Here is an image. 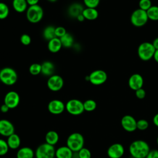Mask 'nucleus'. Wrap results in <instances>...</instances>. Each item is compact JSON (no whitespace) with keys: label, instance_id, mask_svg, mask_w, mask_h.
<instances>
[{"label":"nucleus","instance_id":"33","mask_svg":"<svg viewBox=\"0 0 158 158\" xmlns=\"http://www.w3.org/2000/svg\"><path fill=\"white\" fill-rule=\"evenodd\" d=\"M149 127L148 122L145 119H139L136 122V128L139 130H145Z\"/></svg>","mask_w":158,"mask_h":158},{"label":"nucleus","instance_id":"50","mask_svg":"<svg viewBox=\"0 0 158 158\" xmlns=\"http://www.w3.org/2000/svg\"><path fill=\"white\" fill-rule=\"evenodd\" d=\"M16 158H17V157H16Z\"/></svg>","mask_w":158,"mask_h":158},{"label":"nucleus","instance_id":"4","mask_svg":"<svg viewBox=\"0 0 158 158\" xmlns=\"http://www.w3.org/2000/svg\"><path fill=\"white\" fill-rule=\"evenodd\" d=\"M43 9L38 4L30 6L27 9L26 16L27 20L32 23H36L41 20L43 17Z\"/></svg>","mask_w":158,"mask_h":158},{"label":"nucleus","instance_id":"30","mask_svg":"<svg viewBox=\"0 0 158 158\" xmlns=\"http://www.w3.org/2000/svg\"><path fill=\"white\" fill-rule=\"evenodd\" d=\"M9 14V9L7 4L0 2V19H6Z\"/></svg>","mask_w":158,"mask_h":158},{"label":"nucleus","instance_id":"2","mask_svg":"<svg viewBox=\"0 0 158 158\" xmlns=\"http://www.w3.org/2000/svg\"><path fill=\"white\" fill-rule=\"evenodd\" d=\"M84 138L80 133L70 134L67 139V146L73 152H78L84 145Z\"/></svg>","mask_w":158,"mask_h":158},{"label":"nucleus","instance_id":"6","mask_svg":"<svg viewBox=\"0 0 158 158\" xmlns=\"http://www.w3.org/2000/svg\"><path fill=\"white\" fill-rule=\"evenodd\" d=\"M148 19L146 11L139 8L135 10L130 17L131 24L136 27L144 26L148 22Z\"/></svg>","mask_w":158,"mask_h":158},{"label":"nucleus","instance_id":"8","mask_svg":"<svg viewBox=\"0 0 158 158\" xmlns=\"http://www.w3.org/2000/svg\"><path fill=\"white\" fill-rule=\"evenodd\" d=\"M65 109L69 114L73 115H80L85 110L83 102L77 99L69 100L65 104Z\"/></svg>","mask_w":158,"mask_h":158},{"label":"nucleus","instance_id":"5","mask_svg":"<svg viewBox=\"0 0 158 158\" xmlns=\"http://www.w3.org/2000/svg\"><path fill=\"white\" fill-rule=\"evenodd\" d=\"M18 79L17 72L10 67H5L0 71V80L6 85H14Z\"/></svg>","mask_w":158,"mask_h":158},{"label":"nucleus","instance_id":"23","mask_svg":"<svg viewBox=\"0 0 158 158\" xmlns=\"http://www.w3.org/2000/svg\"><path fill=\"white\" fill-rule=\"evenodd\" d=\"M83 15L85 19L88 20H94L98 17L99 14L96 8H89L86 7L84 9L83 12Z\"/></svg>","mask_w":158,"mask_h":158},{"label":"nucleus","instance_id":"14","mask_svg":"<svg viewBox=\"0 0 158 158\" xmlns=\"http://www.w3.org/2000/svg\"><path fill=\"white\" fill-rule=\"evenodd\" d=\"M65 109V105L64 102L58 99H53L51 101L48 105L49 112L54 115L62 114Z\"/></svg>","mask_w":158,"mask_h":158},{"label":"nucleus","instance_id":"51","mask_svg":"<svg viewBox=\"0 0 158 158\" xmlns=\"http://www.w3.org/2000/svg\"><path fill=\"white\" fill-rule=\"evenodd\" d=\"M0 1H1V0H0Z\"/></svg>","mask_w":158,"mask_h":158},{"label":"nucleus","instance_id":"47","mask_svg":"<svg viewBox=\"0 0 158 158\" xmlns=\"http://www.w3.org/2000/svg\"><path fill=\"white\" fill-rule=\"evenodd\" d=\"M48 1L49 2H56L57 0H48Z\"/></svg>","mask_w":158,"mask_h":158},{"label":"nucleus","instance_id":"39","mask_svg":"<svg viewBox=\"0 0 158 158\" xmlns=\"http://www.w3.org/2000/svg\"><path fill=\"white\" fill-rule=\"evenodd\" d=\"M135 95L136 98L139 99H144L146 96V91L143 88H141L135 91Z\"/></svg>","mask_w":158,"mask_h":158},{"label":"nucleus","instance_id":"12","mask_svg":"<svg viewBox=\"0 0 158 158\" xmlns=\"http://www.w3.org/2000/svg\"><path fill=\"white\" fill-rule=\"evenodd\" d=\"M136 120L130 115H124L121 119V125L122 128L128 132H133L136 128Z\"/></svg>","mask_w":158,"mask_h":158},{"label":"nucleus","instance_id":"38","mask_svg":"<svg viewBox=\"0 0 158 158\" xmlns=\"http://www.w3.org/2000/svg\"><path fill=\"white\" fill-rule=\"evenodd\" d=\"M31 40L30 36L27 34H23L20 36V42L25 46L29 45L31 43Z\"/></svg>","mask_w":158,"mask_h":158},{"label":"nucleus","instance_id":"48","mask_svg":"<svg viewBox=\"0 0 158 158\" xmlns=\"http://www.w3.org/2000/svg\"><path fill=\"white\" fill-rule=\"evenodd\" d=\"M157 145H158V136H157Z\"/></svg>","mask_w":158,"mask_h":158},{"label":"nucleus","instance_id":"18","mask_svg":"<svg viewBox=\"0 0 158 158\" xmlns=\"http://www.w3.org/2000/svg\"><path fill=\"white\" fill-rule=\"evenodd\" d=\"M84 8L82 5L79 3H73L71 4L68 9V13L72 17L77 18L79 15L81 14Z\"/></svg>","mask_w":158,"mask_h":158},{"label":"nucleus","instance_id":"40","mask_svg":"<svg viewBox=\"0 0 158 158\" xmlns=\"http://www.w3.org/2000/svg\"><path fill=\"white\" fill-rule=\"evenodd\" d=\"M146 158H158V150L154 149L149 151Z\"/></svg>","mask_w":158,"mask_h":158},{"label":"nucleus","instance_id":"3","mask_svg":"<svg viewBox=\"0 0 158 158\" xmlns=\"http://www.w3.org/2000/svg\"><path fill=\"white\" fill-rule=\"evenodd\" d=\"M155 51L156 49L152 43L143 42L138 46V55L142 60L148 61L153 57Z\"/></svg>","mask_w":158,"mask_h":158},{"label":"nucleus","instance_id":"36","mask_svg":"<svg viewBox=\"0 0 158 158\" xmlns=\"http://www.w3.org/2000/svg\"><path fill=\"white\" fill-rule=\"evenodd\" d=\"M100 2V0H83V2L86 7L96 8L98 7Z\"/></svg>","mask_w":158,"mask_h":158},{"label":"nucleus","instance_id":"24","mask_svg":"<svg viewBox=\"0 0 158 158\" xmlns=\"http://www.w3.org/2000/svg\"><path fill=\"white\" fill-rule=\"evenodd\" d=\"M59 139V137L58 133L53 130L49 131L45 135L46 143L52 146H54L58 142Z\"/></svg>","mask_w":158,"mask_h":158},{"label":"nucleus","instance_id":"11","mask_svg":"<svg viewBox=\"0 0 158 158\" xmlns=\"http://www.w3.org/2000/svg\"><path fill=\"white\" fill-rule=\"evenodd\" d=\"M4 104L8 106L9 109H14L19 105L20 102V96L19 94L14 91H9L4 97Z\"/></svg>","mask_w":158,"mask_h":158},{"label":"nucleus","instance_id":"16","mask_svg":"<svg viewBox=\"0 0 158 158\" xmlns=\"http://www.w3.org/2000/svg\"><path fill=\"white\" fill-rule=\"evenodd\" d=\"M15 129L13 124L6 119L0 120V135L8 137L14 133Z\"/></svg>","mask_w":158,"mask_h":158},{"label":"nucleus","instance_id":"20","mask_svg":"<svg viewBox=\"0 0 158 158\" xmlns=\"http://www.w3.org/2000/svg\"><path fill=\"white\" fill-rule=\"evenodd\" d=\"M7 143L10 149H17L20 145V138L15 133L7 137Z\"/></svg>","mask_w":158,"mask_h":158},{"label":"nucleus","instance_id":"45","mask_svg":"<svg viewBox=\"0 0 158 158\" xmlns=\"http://www.w3.org/2000/svg\"><path fill=\"white\" fill-rule=\"evenodd\" d=\"M153 58H154V59L155 60V61L158 63V49H156V50L155 51V52H154Z\"/></svg>","mask_w":158,"mask_h":158},{"label":"nucleus","instance_id":"32","mask_svg":"<svg viewBox=\"0 0 158 158\" xmlns=\"http://www.w3.org/2000/svg\"><path fill=\"white\" fill-rule=\"evenodd\" d=\"M9 146L7 141L2 139H0V156L6 155L9 151Z\"/></svg>","mask_w":158,"mask_h":158},{"label":"nucleus","instance_id":"26","mask_svg":"<svg viewBox=\"0 0 158 158\" xmlns=\"http://www.w3.org/2000/svg\"><path fill=\"white\" fill-rule=\"evenodd\" d=\"M55 29L56 28L51 25L46 27L43 30V33L44 38L49 41V40L56 38V36L55 34Z\"/></svg>","mask_w":158,"mask_h":158},{"label":"nucleus","instance_id":"15","mask_svg":"<svg viewBox=\"0 0 158 158\" xmlns=\"http://www.w3.org/2000/svg\"><path fill=\"white\" fill-rule=\"evenodd\" d=\"M128 86L134 91L143 88L144 80L143 77L139 73H134L131 75L128 79Z\"/></svg>","mask_w":158,"mask_h":158},{"label":"nucleus","instance_id":"34","mask_svg":"<svg viewBox=\"0 0 158 158\" xmlns=\"http://www.w3.org/2000/svg\"><path fill=\"white\" fill-rule=\"evenodd\" d=\"M78 158H91V153L88 149L83 148L78 152Z\"/></svg>","mask_w":158,"mask_h":158},{"label":"nucleus","instance_id":"43","mask_svg":"<svg viewBox=\"0 0 158 158\" xmlns=\"http://www.w3.org/2000/svg\"><path fill=\"white\" fill-rule=\"evenodd\" d=\"M152 44V45H153V46L154 47V48H155L156 50V49H158V37L156 38L153 40Z\"/></svg>","mask_w":158,"mask_h":158},{"label":"nucleus","instance_id":"10","mask_svg":"<svg viewBox=\"0 0 158 158\" xmlns=\"http://www.w3.org/2000/svg\"><path fill=\"white\" fill-rule=\"evenodd\" d=\"M47 85L48 88L52 91H58L62 89L64 85V80L62 77L53 75L48 80Z\"/></svg>","mask_w":158,"mask_h":158},{"label":"nucleus","instance_id":"22","mask_svg":"<svg viewBox=\"0 0 158 158\" xmlns=\"http://www.w3.org/2000/svg\"><path fill=\"white\" fill-rule=\"evenodd\" d=\"M35 152L29 147H23L19 149L17 153V158H33Z\"/></svg>","mask_w":158,"mask_h":158},{"label":"nucleus","instance_id":"29","mask_svg":"<svg viewBox=\"0 0 158 158\" xmlns=\"http://www.w3.org/2000/svg\"><path fill=\"white\" fill-rule=\"evenodd\" d=\"M97 106L96 102L93 99H88L83 102L84 110L87 112H91L96 109Z\"/></svg>","mask_w":158,"mask_h":158},{"label":"nucleus","instance_id":"7","mask_svg":"<svg viewBox=\"0 0 158 158\" xmlns=\"http://www.w3.org/2000/svg\"><path fill=\"white\" fill-rule=\"evenodd\" d=\"M56 150L54 146L46 143L40 145L35 153L36 158H54Z\"/></svg>","mask_w":158,"mask_h":158},{"label":"nucleus","instance_id":"25","mask_svg":"<svg viewBox=\"0 0 158 158\" xmlns=\"http://www.w3.org/2000/svg\"><path fill=\"white\" fill-rule=\"evenodd\" d=\"M27 2L26 0H13L12 6L14 9L19 13L23 12L27 9Z\"/></svg>","mask_w":158,"mask_h":158},{"label":"nucleus","instance_id":"13","mask_svg":"<svg viewBox=\"0 0 158 158\" xmlns=\"http://www.w3.org/2000/svg\"><path fill=\"white\" fill-rule=\"evenodd\" d=\"M123 146L120 143H114L110 146L107 149V156L110 158H120L124 154Z\"/></svg>","mask_w":158,"mask_h":158},{"label":"nucleus","instance_id":"21","mask_svg":"<svg viewBox=\"0 0 158 158\" xmlns=\"http://www.w3.org/2000/svg\"><path fill=\"white\" fill-rule=\"evenodd\" d=\"M41 65V73L45 76H52L54 72V65L50 61H44Z\"/></svg>","mask_w":158,"mask_h":158},{"label":"nucleus","instance_id":"9","mask_svg":"<svg viewBox=\"0 0 158 158\" xmlns=\"http://www.w3.org/2000/svg\"><path fill=\"white\" fill-rule=\"evenodd\" d=\"M89 77V81L94 85H101L104 83L107 79L106 72L102 70L93 71Z\"/></svg>","mask_w":158,"mask_h":158},{"label":"nucleus","instance_id":"17","mask_svg":"<svg viewBox=\"0 0 158 158\" xmlns=\"http://www.w3.org/2000/svg\"><path fill=\"white\" fill-rule=\"evenodd\" d=\"M55 156L57 158H72L73 151L67 146H61L56 150Z\"/></svg>","mask_w":158,"mask_h":158},{"label":"nucleus","instance_id":"1","mask_svg":"<svg viewBox=\"0 0 158 158\" xmlns=\"http://www.w3.org/2000/svg\"><path fill=\"white\" fill-rule=\"evenodd\" d=\"M150 151L149 144L143 140H135L129 147V151L133 158H146Z\"/></svg>","mask_w":158,"mask_h":158},{"label":"nucleus","instance_id":"42","mask_svg":"<svg viewBox=\"0 0 158 158\" xmlns=\"http://www.w3.org/2000/svg\"><path fill=\"white\" fill-rule=\"evenodd\" d=\"M27 2V4L30 6H34L38 4V2L39 0H26Z\"/></svg>","mask_w":158,"mask_h":158},{"label":"nucleus","instance_id":"31","mask_svg":"<svg viewBox=\"0 0 158 158\" xmlns=\"http://www.w3.org/2000/svg\"><path fill=\"white\" fill-rule=\"evenodd\" d=\"M29 72L33 75H37L41 73V65L37 63L32 64L29 67Z\"/></svg>","mask_w":158,"mask_h":158},{"label":"nucleus","instance_id":"35","mask_svg":"<svg viewBox=\"0 0 158 158\" xmlns=\"http://www.w3.org/2000/svg\"><path fill=\"white\" fill-rule=\"evenodd\" d=\"M152 6L151 0H139V8L147 11Z\"/></svg>","mask_w":158,"mask_h":158},{"label":"nucleus","instance_id":"28","mask_svg":"<svg viewBox=\"0 0 158 158\" xmlns=\"http://www.w3.org/2000/svg\"><path fill=\"white\" fill-rule=\"evenodd\" d=\"M146 12L149 19L154 21L158 20V6H152Z\"/></svg>","mask_w":158,"mask_h":158},{"label":"nucleus","instance_id":"27","mask_svg":"<svg viewBox=\"0 0 158 158\" xmlns=\"http://www.w3.org/2000/svg\"><path fill=\"white\" fill-rule=\"evenodd\" d=\"M59 39L63 47L70 48L72 46L73 43V38L70 33H67L65 35L60 37Z\"/></svg>","mask_w":158,"mask_h":158},{"label":"nucleus","instance_id":"41","mask_svg":"<svg viewBox=\"0 0 158 158\" xmlns=\"http://www.w3.org/2000/svg\"><path fill=\"white\" fill-rule=\"evenodd\" d=\"M0 110L3 113H6L9 111V108L8 107V106L7 105H6L5 104H2L1 106V108H0Z\"/></svg>","mask_w":158,"mask_h":158},{"label":"nucleus","instance_id":"46","mask_svg":"<svg viewBox=\"0 0 158 158\" xmlns=\"http://www.w3.org/2000/svg\"><path fill=\"white\" fill-rule=\"evenodd\" d=\"M76 19H77L78 20V21H79V22H83V21L85 19L82 14H80V15H79Z\"/></svg>","mask_w":158,"mask_h":158},{"label":"nucleus","instance_id":"37","mask_svg":"<svg viewBox=\"0 0 158 158\" xmlns=\"http://www.w3.org/2000/svg\"><path fill=\"white\" fill-rule=\"evenodd\" d=\"M67 32L66 31V30L63 27H58L56 28L55 29V34L56 37L60 38V37L63 36L64 35H65Z\"/></svg>","mask_w":158,"mask_h":158},{"label":"nucleus","instance_id":"49","mask_svg":"<svg viewBox=\"0 0 158 158\" xmlns=\"http://www.w3.org/2000/svg\"><path fill=\"white\" fill-rule=\"evenodd\" d=\"M0 71H1V70H0Z\"/></svg>","mask_w":158,"mask_h":158},{"label":"nucleus","instance_id":"44","mask_svg":"<svg viewBox=\"0 0 158 158\" xmlns=\"http://www.w3.org/2000/svg\"><path fill=\"white\" fill-rule=\"evenodd\" d=\"M152 120H153L154 124L156 127H158V113L156 114L154 116Z\"/></svg>","mask_w":158,"mask_h":158},{"label":"nucleus","instance_id":"19","mask_svg":"<svg viewBox=\"0 0 158 158\" xmlns=\"http://www.w3.org/2000/svg\"><path fill=\"white\" fill-rule=\"evenodd\" d=\"M62 43L59 38L56 37L48 41V48L52 53H56L59 52L62 48Z\"/></svg>","mask_w":158,"mask_h":158}]
</instances>
